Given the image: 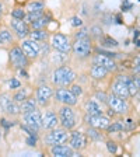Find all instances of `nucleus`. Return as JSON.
Masks as SVG:
<instances>
[{"label":"nucleus","mask_w":140,"mask_h":157,"mask_svg":"<svg viewBox=\"0 0 140 157\" xmlns=\"http://www.w3.org/2000/svg\"><path fill=\"white\" fill-rule=\"evenodd\" d=\"M74 78H76V73L69 66H60V67L55 69L52 73L53 84L59 86V87H67V86H70L74 82Z\"/></svg>","instance_id":"1"},{"label":"nucleus","mask_w":140,"mask_h":157,"mask_svg":"<svg viewBox=\"0 0 140 157\" xmlns=\"http://www.w3.org/2000/svg\"><path fill=\"white\" fill-rule=\"evenodd\" d=\"M59 124L62 125V128H65L66 131H70L77 125V118H76L74 109L72 108V105H65L60 107L59 109Z\"/></svg>","instance_id":"2"},{"label":"nucleus","mask_w":140,"mask_h":157,"mask_svg":"<svg viewBox=\"0 0 140 157\" xmlns=\"http://www.w3.org/2000/svg\"><path fill=\"white\" fill-rule=\"evenodd\" d=\"M72 51L77 58H88L93 52V44L90 36L87 38H76V41L72 44Z\"/></svg>","instance_id":"3"},{"label":"nucleus","mask_w":140,"mask_h":157,"mask_svg":"<svg viewBox=\"0 0 140 157\" xmlns=\"http://www.w3.org/2000/svg\"><path fill=\"white\" fill-rule=\"evenodd\" d=\"M9 58H10L11 65H13L16 69H18V70L20 69H25L29 63L28 56L23 52V49L20 48V46H13V48L10 49Z\"/></svg>","instance_id":"4"},{"label":"nucleus","mask_w":140,"mask_h":157,"mask_svg":"<svg viewBox=\"0 0 140 157\" xmlns=\"http://www.w3.org/2000/svg\"><path fill=\"white\" fill-rule=\"evenodd\" d=\"M67 139H69V133L65 128L56 126L53 129H51V132L44 137V142L46 144H49V146H53V144L65 143V142H67Z\"/></svg>","instance_id":"5"},{"label":"nucleus","mask_w":140,"mask_h":157,"mask_svg":"<svg viewBox=\"0 0 140 157\" xmlns=\"http://www.w3.org/2000/svg\"><path fill=\"white\" fill-rule=\"evenodd\" d=\"M51 46L60 53H69L72 51V44L67 36L63 34H53L51 39Z\"/></svg>","instance_id":"6"},{"label":"nucleus","mask_w":140,"mask_h":157,"mask_svg":"<svg viewBox=\"0 0 140 157\" xmlns=\"http://www.w3.org/2000/svg\"><path fill=\"white\" fill-rule=\"evenodd\" d=\"M107 104H108V107L111 108L112 111L116 112V114L123 115V114H126V112L129 111V105H127L126 100H125V98L118 97V95H115V94L108 95Z\"/></svg>","instance_id":"7"},{"label":"nucleus","mask_w":140,"mask_h":157,"mask_svg":"<svg viewBox=\"0 0 140 157\" xmlns=\"http://www.w3.org/2000/svg\"><path fill=\"white\" fill-rule=\"evenodd\" d=\"M21 115H23L24 125L35 129L36 132H39L41 129H42V115H41L39 111L34 109V111L25 112V114H21Z\"/></svg>","instance_id":"8"},{"label":"nucleus","mask_w":140,"mask_h":157,"mask_svg":"<svg viewBox=\"0 0 140 157\" xmlns=\"http://www.w3.org/2000/svg\"><path fill=\"white\" fill-rule=\"evenodd\" d=\"M53 95V90L51 86H46V84H42L36 88V93H35V101L39 107H46L51 101V98Z\"/></svg>","instance_id":"9"},{"label":"nucleus","mask_w":140,"mask_h":157,"mask_svg":"<svg viewBox=\"0 0 140 157\" xmlns=\"http://www.w3.org/2000/svg\"><path fill=\"white\" fill-rule=\"evenodd\" d=\"M20 48L23 49V52L28 56V59H36L39 56V44L38 41H34V39H23L21 46Z\"/></svg>","instance_id":"10"},{"label":"nucleus","mask_w":140,"mask_h":157,"mask_svg":"<svg viewBox=\"0 0 140 157\" xmlns=\"http://www.w3.org/2000/svg\"><path fill=\"white\" fill-rule=\"evenodd\" d=\"M84 121L87 122L90 126H94L97 128V129H107V126L109 124H111V121H109V118L105 117L104 114L101 115H85Z\"/></svg>","instance_id":"11"},{"label":"nucleus","mask_w":140,"mask_h":157,"mask_svg":"<svg viewBox=\"0 0 140 157\" xmlns=\"http://www.w3.org/2000/svg\"><path fill=\"white\" fill-rule=\"evenodd\" d=\"M55 95L56 100L65 105H72L73 107V105L77 104V97L74 94H72V91L67 90V88H58Z\"/></svg>","instance_id":"12"},{"label":"nucleus","mask_w":140,"mask_h":157,"mask_svg":"<svg viewBox=\"0 0 140 157\" xmlns=\"http://www.w3.org/2000/svg\"><path fill=\"white\" fill-rule=\"evenodd\" d=\"M93 63L105 67L108 72H115V70H116V63H115L114 59L109 58V56L102 55V53H97V55L93 58Z\"/></svg>","instance_id":"13"},{"label":"nucleus","mask_w":140,"mask_h":157,"mask_svg":"<svg viewBox=\"0 0 140 157\" xmlns=\"http://www.w3.org/2000/svg\"><path fill=\"white\" fill-rule=\"evenodd\" d=\"M59 125V118L52 109H46L45 114L42 115V129L51 131Z\"/></svg>","instance_id":"14"},{"label":"nucleus","mask_w":140,"mask_h":157,"mask_svg":"<svg viewBox=\"0 0 140 157\" xmlns=\"http://www.w3.org/2000/svg\"><path fill=\"white\" fill-rule=\"evenodd\" d=\"M69 142H70V147H72L73 150H81V149L85 147V144H87V139H85V136L78 131H74V132L70 133V139H69Z\"/></svg>","instance_id":"15"},{"label":"nucleus","mask_w":140,"mask_h":157,"mask_svg":"<svg viewBox=\"0 0 140 157\" xmlns=\"http://www.w3.org/2000/svg\"><path fill=\"white\" fill-rule=\"evenodd\" d=\"M10 24H11V28H13L14 31H16V34L18 35V38H25V36H28L29 27H28V24H27L24 20L13 18L11 21H10Z\"/></svg>","instance_id":"16"},{"label":"nucleus","mask_w":140,"mask_h":157,"mask_svg":"<svg viewBox=\"0 0 140 157\" xmlns=\"http://www.w3.org/2000/svg\"><path fill=\"white\" fill-rule=\"evenodd\" d=\"M51 153H52V156H56V157H73V156H77L72 147L66 146V144H63V143L53 144V146L51 147Z\"/></svg>","instance_id":"17"},{"label":"nucleus","mask_w":140,"mask_h":157,"mask_svg":"<svg viewBox=\"0 0 140 157\" xmlns=\"http://www.w3.org/2000/svg\"><path fill=\"white\" fill-rule=\"evenodd\" d=\"M111 91H112V94L118 95V97H121V98H125V100L129 98V91H127L126 83H123L122 80H119V78H116V80L112 83Z\"/></svg>","instance_id":"18"},{"label":"nucleus","mask_w":140,"mask_h":157,"mask_svg":"<svg viewBox=\"0 0 140 157\" xmlns=\"http://www.w3.org/2000/svg\"><path fill=\"white\" fill-rule=\"evenodd\" d=\"M90 75H91V77L95 78V80H102V78L107 77L108 70L105 67H102V66L93 63V67H91V70H90Z\"/></svg>","instance_id":"19"},{"label":"nucleus","mask_w":140,"mask_h":157,"mask_svg":"<svg viewBox=\"0 0 140 157\" xmlns=\"http://www.w3.org/2000/svg\"><path fill=\"white\" fill-rule=\"evenodd\" d=\"M36 101L34 98H29L27 97L21 104H20V114H25V112H29V111H34L36 109Z\"/></svg>","instance_id":"20"},{"label":"nucleus","mask_w":140,"mask_h":157,"mask_svg":"<svg viewBox=\"0 0 140 157\" xmlns=\"http://www.w3.org/2000/svg\"><path fill=\"white\" fill-rule=\"evenodd\" d=\"M85 111H87L88 115H101V114H104L101 105L98 104L95 100H90V101L85 104Z\"/></svg>","instance_id":"21"},{"label":"nucleus","mask_w":140,"mask_h":157,"mask_svg":"<svg viewBox=\"0 0 140 157\" xmlns=\"http://www.w3.org/2000/svg\"><path fill=\"white\" fill-rule=\"evenodd\" d=\"M52 21V18H51V16H41L38 20H35V21H32L31 23V25H32V28L34 29H42V28H45L46 25H48L49 23Z\"/></svg>","instance_id":"22"},{"label":"nucleus","mask_w":140,"mask_h":157,"mask_svg":"<svg viewBox=\"0 0 140 157\" xmlns=\"http://www.w3.org/2000/svg\"><path fill=\"white\" fill-rule=\"evenodd\" d=\"M29 38L34 39V41H38V42H42V41H46L48 39V33L45 31V28L42 29H34L32 33L29 31Z\"/></svg>","instance_id":"23"},{"label":"nucleus","mask_w":140,"mask_h":157,"mask_svg":"<svg viewBox=\"0 0 140 157\" xmlns=\"http://www.w3.org/2000/svg\"><path fill=\"white\" fill-rule=\"evenodd\" d=\"M13 41L14 38L9 29H2L0 31V45H10V44H13Z\"/></svg>","instance_id":"24"},{"label":"nucleus","mask_w":140,"mask_h":157,"mask_svg":"<svg viewBox=\"0 0 140 157\" xmlns=\"http://www.w3.org/2000/svg\"><path fill=\"white\" fill-rule=\"evenodd\" d=\"M13 102V97L9 94V93H3V94H0V109L3 112H6L7 107Z\"/></svg>","instance_id":"25"},{"label":"nucleus","mask_w":140,"mask_h":157,"mask_svg":"<svg viewBox=\"0 0 140 157\" xmlns=\"http://www.w3.org/2000/svg\"><path fill=\"white\" fill-rule=\"evenodd\" d=\"M45 9V3L42 2H31V3L27 6V13H34V11H42Z\"/></svg>","instance_id":"26"},{"label":"nucleus","mask_w":140,"mask_h":157,"mask_svg":"<svg viewBox=\"0 0 140 157\" xmlns=\"http://www.w3.org/2000/svg\"><path fill=\"white\" fill-rule=\"evenodd\" d=\"M27 97H28V90H27V88H20L18 91L13 95V100L17 102V104H21Z\"/></svg>","instance_id":"27"},{"label":"nucleus","mask_w":140,"mask_h":157,"mask_svg":"<svg viewBox=\"0 0 140 157\" xmlns=\"http://www.w3.org/2000/svg\"><path fill=\"white\" fill-rule=\"evenodd\" d=\"M100 42H101V45L105 46V48H116V46L119 45L111 36H101V38H100Z\"/></svg>","instance_id":"28"},{"label":"nucleus","mask_w":140,"mask_h":157,"mask_svg":"<svg viewBox=\"0 0 140 157\" xmlns=\"http://www.w3.org/2000/svg\"><path fill=\"white\" fill-rule=\"evenodd\" d=\"M107 131L109 132V133H116V132L123 131V122H121V121L112 122V124H109L107 126Z\"/></svg>","instance_id":"29"},{"label":"nucleus","mask_w":140,"mask_h":157,"mask_svg":"<svg viewBox=\"0 0 140 157\" xmlns=\"http://www.w3.org/2000/svg\"><path fill=\"white\" fill-rule=\"evenodd\" d=\"M87 135H88V137H91L93 140H102V139H104V136L100 133V131H98L97 128H94V126L88 128V129H87Z\"/></svg>","instance_id":"30"},{"label":"nucleus","mask_w":140,"mask_h":157,"mask_svg":"<svg viewBox=\"0 0 140 157\" xmlns=\"http://www.w3.org/2000/svg\"><path fill=\"white\" fill-rule=\"evenodd\" d=\"M6 114L11 115V117H17V115H20V104H17V102L13 100V102L7 107Z\"/></svg>","instance_id":"31"},{"label":"nucleus","mask_w":140,"mask_h":157,"mask_svg":"<svg viewBox=\"0 0 140 157\" xmlns=\"http://www.w3.org/2000/svg\"><path fill=\"white\" fill-rule=\"evenodd\" d=\"M88 34H90L93 38L100 39L102 36V28L101 27H98V25H94V27H91V29H90V33Z\"/></svg>","instance_id":"32"},{"label":"nucleus","mask_w":140,"mask_h":157,"mask_svg":"<svg viewBox=\"0 0 140 157\" xmlns=\"http://www.w3.org/2000/svg\"><path fill=\"white\" fill-rule=\"evenodd\" d=\"M69 90H70V91H72V94H74L77 98L83 94V88H81V86H78V84H73V83H72Z\"/></svg>","instance_id":"33"},{"label":"nucleus","mask_w":140,"mask_h":157,"mask_svg":"<svg viewBox=\"0 0 140 157\" xmlns=\"http://www.w3.org/2000/svg\"><path fill=\"white\" fill-rule=\"evenodd\" d=\"M11 17L13 18H21V20H24V17H25V10H23V9H14L13 11H11Z\"/></svg>","instance_id":"34"},{"label":"nucleus","mask_w":140,"mask_h":157,"mask_svg":"<svg viewBox=\"0 0 140 157\" xmlns=\"http://www.w3.org/2000/svg\"><path fill=\"white\" fill-rule=\"evenodd\" d=\"M49 51H51V44H48L46 41H42V44H39V55H48Z\"/></svg>","instance_id":"35"},{"label":"nucleus","mask_w":140,"mask_h":157,"mask_svg":"<svg viewBox=\"0 0 140 157\" xmlns=\"http://www.w3.org/2000/svg\"><path fill=\"white\" fill-rule=\"evenodd\" d=\"M21 129H23L24 132H27V133H28V136H38V132H36L35 129L27 126V125H24V124L21 125Z\"/></svg>","instance_id":"36"},{"label":"nucleus","mask_w":140,"mask_h":157,"mask_svg":"<svg viewBox=\"0 0 140 157\" xmlns=\"http://www.w3.org/2000/svg\"><path fill=\"white\" fill-rule=\"evenodd\" d=\"M107 149H108V151L109 153H112V154H115L118 151V146H116V143L115 142H107Z\"/></svg>","instance_id":"37"},{"label":"nucleus","mask_w":140,"mask_h":157,"mask_svg":"<svg viewBox=\"0 0 140 157\" xmlns=\"http://www.w3.org/2000/svg\"><path fill=\"white\" fill-rule=\"evenodd\" d=\"M9 87L11 88V90H17V88L21 87V83H20L17 78H11L9 82Z\"/></svg>","instance_id":"38"},{"label":"nucleus","mask_w":140,"mask_h":157,"mask_svg":"<svg viewBox=\"0 0 140 157\" xmlns=\"http://www.w3.org/2000/svg\"><path fill=\"white\" fill-rule=\"evenodd\" d=\"M95 98H97L98 101H101V102H107L108 95L105 94L104 91H97V93H95Z\"/></svg>","instance_id":"39"},{"label":"nucleus","mask_w":140,"mask_h":157,"mask_svg":"<svg viewBox=\"0 0 140 157\" xmlns=\"http://www.w3.org/2000/svg\"><path fill=\"white\" fill-rule=\"evenodd\" d=\"M88 36V29L87 28H81L78 33H76L74 38H87Z\"/></svg>","instance_id":"40"},{"label":"nucleus","mask_w":140,"mask_h":157,"mask_svg":"<svg viewBox=\"0 0 140 157\" xmlns=\"http://www.w3.org/2000/svg\"><path fill=\"white\" fill-rule=\"evenodd\" d=\"M70 24H72L73 27H83V21L80 17H73L72 21H70Z\"/></svg>","instance_id":"41"},{"label":"nucleus","mask_w":140,"mask_h":157,"mask_svg":"<svg viewBox=\"0 0 140 157\" xmlns=\"http://www.w3.org/2000/svg\"><path fill=\"white\" fill-rule=\"evenodd\" d=\"M36 139H38V136H28L27 137V144L31 147H35L36 146Z\"/></svg>","instance_id":"42"},{"label":"nucleus","mask_w":140,"mask_h":157,"mask_svg":"<svg viewBox=\"0 0 140 157\" xmlns=\"http://www.w3.org/2000/svg\"><path fill=\"white\" fill-rule=\"evenodd\" d=\"M134 128V122L132 121V119H127L126 122H123V129H126V131H132Z\"/></svg>","instance_id":"43"},{"label":"nucleus","mask_w":140,"mask_h":157,"mask_svg":"<svg viewBox=\"0 0 140 157\" xmlns=\"http://www.w3.org/2000/svg\"><path fill=\"white\" fill-rule=\"evenodd\" d=\"M0 124L3 125L4 128H10V126H13V122H11V124H10V122L7 121V119H2V121H0Z\"/></svg>","instance_id":"44"},{"label":"nucleus","mask_w":140,"mask_h":157,"mask_svg":"<svg viewBox=\"0 0 140 157\" xmlns=\"http://www.w3.org/2000/svg\"><path fill=\"white\" fill-rule=\"evenodd\" d=\"M2 9H3V6H2V3H0V18H2V14H3V10Z\"/></svg>","instance_id":"45"},{"label":"nucleus","mask_w":140,"mask_h":157,"mask_svg":"<svg viewBox=\"0 0 140 157\" xmlns=\"http://www.w3.org/2000/svg\"><path fill=\"white\" fill-rule=\"evenodd\" d=\"M0 140H2V132H0Z\"/></svg>","instance_id":"46"}]
</instances>
